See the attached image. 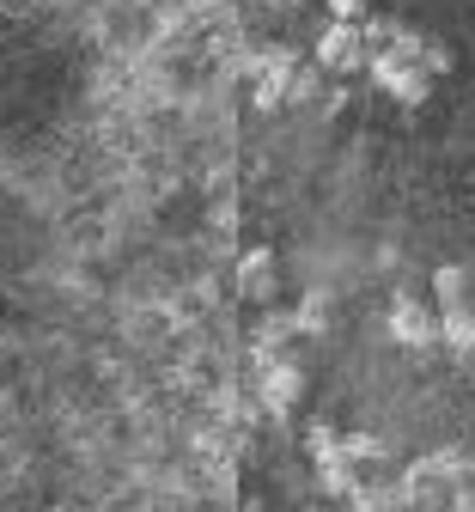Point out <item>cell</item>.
<instances>
[{"label":"cell","mask_w":475,"mask_h":512,"mask_svg":"<svg viewBox=\"0 0 475 512\" xmlns=\"http://www.w3.org/2000/svg\"><path fill=\"white\" fill-rule=\"evenodd\" d=\"M421 49H427V37L421 31H409L402 25L384 49H372V61H366V74L396 98V104H427V92H433V74L421 68Z\"/></svg>","instance_id":"1"},{"label":"cell","mask_w":475,"mask_h":512,"mask_svg":"<svg viewBox=\"0 0 475 512\" xmlns=\"http://www.w3.org/2000/svg\"><path fill=\"white\" fill-rule=\"evenodd\" d=\"M469 458L463 452H427V458H415L409 470H402V482H396V494H402V506H433V500H445V506H457L463 494H469Z\"/></svg>","instance_id":"2"},{"label":"cell","mask_w":475,"mask_h":512,"mask_svg":"<svg viewBox=\"0 0 475 512\" xmlns=\"http://www.w3.org/2000/svg\"><path fill=\"white\" fill-rule=\"evenodd\" d=\"M250 92H256V110H281L293 92H299V55L293 49H262L256 68H250Z\"/></svg>","instance_id":"3"},{"label":"cell","mask_w":475,"mask_h":512,"mask_svg":"<svg viewBox=\"0 0 475 512\" xmlns=\"http://www.w3.org/2000/svg\"><path fill=\"white\" fill-rule=\"evenodd\" d=\"M384 324H390V342L396 348H439V311L433 305H421V299H409V293H402V299H390V317H384Z\"/></svg>","instance_id":"4"},{"label":"cell","mask_w":475,"mask_h":512,"mask_svg":"<svg viewBox=\"0 0 475 512\" xmlns=\"http://www.w3.org/2000/svg\"><path fill=\"white\" fill-rule=\"evenodd\" d=\"M317 68L323 74H360L366 68V31L360 25H329L317 37Z\"/></svg>","instance_id":"5"},{"label":"cell","mask_w":475,"mask_h":512,"mask_svg":"<svg viewBox=\"0 0 475 512\" xmlns=\"http://www.w3.org/2000/svg\"><path fill=\"white\" fill-rule=\"evenodd\" d=\"M256 391H262V409H268V415H293L299 397H305V372H299V360L262 366V372H256Z\"/></svg>","instance_id":"6"},{"label":"cell","mask_w":475,"mask_h":512,"mask_svg":"<svg viewBox=\"0 0 475 512\" xmlns=\"http://www.w3.org/2000/svg\"><path fill=\"white\" fill-rule=\"evenodd\" d=\"M238 287H244V299L268 305V299H275V256H268V250H250L244 263H238Z\"/></svg>","instance_id":"7"},{"label":"cell","mask_w":475,"mask_h":512,"mask_svg":"<svg viewBox=\"0 0 475 512\" xmlns=\"http://www.w3.org/2000/svg\"><path fill=\"white\" fill-rule=\"evenodd\" d=\"M317 482H323V494H329V500H354V494H360V470L348 464V452L323 458V464H317Z\"/></svg>","instance_id":"8"},{"label":"cell","mask_w":475,"mask_h":512,"mask_svg":"<svg viewBox=\"0 0 475 512\" xmlns=\"http://www.w3.org/2000/svg\"><path fill=\"white\" fill-rule=\"evenodd\" d=\"M439 348H451V354H469L475 348V311L469 305L439 311Z\"/></svg>","instance_id":"9"},{"label":"cell","mask_w":475,"mask_h":512,"mask_svg":"<svg viewBox=\"0 0 475 512\" xmlns=\"http://www.w3.org/2000/svg\"><path fill=\"white\" fill-rule=\"evenodd\" d=\"M433 299H439V311L469 305V275H463L457 263H439V269H433Z\"/></svg>","instance_id":"10"},{"label":"cell","mask_w":475,"mask_h":512,"mask_svg":"<svg viewBox=\"0 0 475 512\" xmlns=\"http://www.w3.org/2000/svg\"><path fill=\"white\" fill-rule=\"evenodd\" d=\"M348 512H402V494L378 488V482H360V494L348 500Z\"/></svg>","instance_id":"11"},{"label":"cell","mask_w":475,"mask_h":512,"mask_svg":"<svg viewBox=\"0 0 475 512\" xmlns=\"http://www.w3.org/2000/svg\"><path fill=\"white\" fill-rule=\"evenodd\" d=\"M342 452H348V464L360 470V464H378V458H384V439H378V433H342Z\"/></svg>","instance_id":"12"},{"label":"cell","mask_w":475,"mask_h":512,"mask_svg":"<svg viewBox=\"0 0 475 512\" xmlns=\"http://www.w3.org/2000/svg\"><path fill=\"white\" fill-rule=\"evenodd\" d=\"M305 452H311V464L335 458V452H342V433H335V427H323V421H311V427H305Z\"/></svg>","instance_id":"13"},{"label":"cell","mask_w":475,"mask_h":512,"mask_svg":"<svg viewBox=\"0 0 475 512\" xmlns=\"http://www.w3.org/2000/svg\"><path fill=\"white\" fill-rule=\"evenodd\" d=\"M323 317H329V311H323V293H305V305L293 311V330H299V336H317Z\"/></svg>","instance_id":"14"},{"label":"cell","mask_w":475,"mask_h":512,"mask_svg":"<svg viewBox=\"0 0 475 512\" xmlns=\"http://www.w3.org/2000/svg\"><path fill=\"white\" fill-rule=\"evenodd\" d=\"M329 7V25H360L366 19V0H323Z\"/></svg>","instance_id":"15"},{"label":"cell","mask_w":475,"mask_h":512,"mask_svg":"<svg viewBox=\"0 0 475 512\" xmlns=\"http://www.w3.org/2000/svg\"><path fill=\"white\" fill-rule=\"evenodd\" d=\"M421 68H427V74H433V80H439V74H451V49H445V43H433V37H427V49H421Z\"/></svg>","instance_id":"16"},{"label":"cell","mask_w":475,"mask_h":512,"mask_svg":"<svg viewBox=\"0 0 475 512\" xmlns=\"http://www.w3.org/2000/svg\"><path fill=\"white\" fill-rule=\"evenodd\" d=\"M445 512H475V488H469V494H463L457 506H445Z\"/></svg>","instance_id":"17"}]
</instances>
